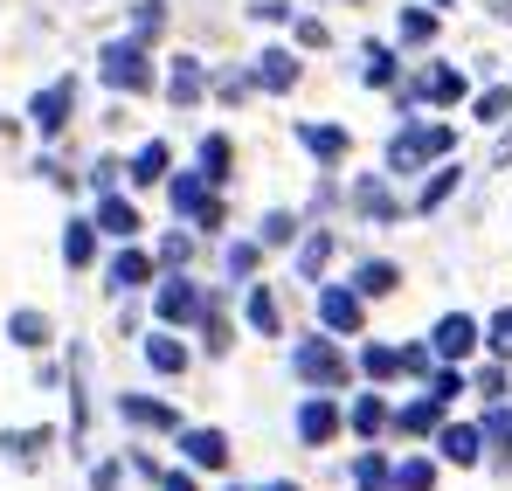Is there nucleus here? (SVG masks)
Returning a JSON list of instances; mask_svg holds the SVG:
<instances>
[{
    "instance_id": "45",
    "label": "nucleus",
    "mask_w": 512,
    "mask_h": 491,
    "mask_svg": "<svg viewBox=\"0 0 512 491\" xmlns=\"http://www.w3.org/2000/svg\"><path fill=\"white\" fill-rule=\"evenodd\" d=\"M160 256H167V263H187V256H194V243H187V236H167V249H160Z\"/></svg>"
},
{
    "instance_id": "19",
    "label": "nucleus",
    "mask_w": 512,
    "mask_h": 491,
    "mask_svg": "<svg viewBox=\"0 0 512 491\" xmlns=\"http://www.w3.org/2000/svg\"><path fill=\"white\" fill-rule=\"evenodd\" d=\"M146 360H153V374H187V346L173 332H153L146 339Z\"/></svg>"
},
{
    "instance_id": "7",
    "label": "nucleus",
    "mask_w": 512,
    "mask_h": 491,
    "mask_svg": "<svg viewBox=\"0 0 512 491\" xmlns=\"http://www.w3.org/2000/svg\"><path fill=\"white\" fill-rule=\"evenodd\" d=\"M464 90L471 83H464V70H450V63H429L423 77H416V97L423 104H464Z\"/></svg>"
},
{
    "instance_id": "8",
    "label": "nucleus",
    "mask_w": 512,
    "mask_h": 491,
    "mask_svg": "<svg viewBox=\"0 0 512 491\" xmlns=\"http://www.w3.org/2000/svg\"><path fill=\"white\" fill-rule=\"evenodd\" d=\"M478 443H485V429H471V422L436 429V450H443V464H457V471H471V464H478Z\"/></svg>"
},
{
    "instance_id": "33",
    "label": "nucleus",
    "mask_w": 512,
    "mask_h": 491,
    "mask_svg": "<svg viewBox=\"0 0 512 491\" xmlns=\"http://www.w3.org/2000/svg\"><path fill=\"white\" fill-rule=\"evenodd\" d=\"M395 35H402V42H409V49H423L429 35H436V14H429V7H409V14H402V21H395Z\"/></svg>"
},
{
    "instance_id": "3",
    "label": "nucleus",
    "mask_w": 512,
    "mask_h": 491,
    "mask_svg": "<svg viewBox=\"0 0 512 491\" xmlns=\"http://www.w3.org/2000/svg\"><path fill=\"white\" fill-rule=\"evenodd\" d=\"M97 63H104V83H111V90H125V97L153 83V70H146V49H139V35H132V42H104V56H97Z\"/></svg>"
},
{
    "instance_id": "28",
    "label": "nucleus",
    "mask_w": 512,
    "mask_h": 491,
    "mask_svg": "<svg viewBox=\"0 0 512 491\" xmlns=\"http://www.w3.org/2000/svg\"><path fill=\"white\" fill-rule=\"evenodd\" d=\"M7 339H14V346H49V319H42V312H14V319H7Z\"/></svg>"
},
{
    "instance_id": "26",
    "label": "nucleus",
    "mask_w": 512,
    "mask_h": 491,
    "mask_svg": "<svg viewBox=\"0 0 512 491\" xmlns=\"http://www.w3.org/2000/svg\"><path fill=\"white\" fill-rule=\"evenodd\" d=\"M132 180H139V187H153V180H167V146H160V139H146V146L132 153Z\"/></svg>"
},
{
    "instance_id": "50",
    "label": "nucleus",
    "mask_w": 512,
    "mask_h": 491,
    "mask_svg": "<svg viewBox=\"0 0 512 491\" xmlns=\"http://www.w3.org/2000/svg\"><path fill=\"white\" fill-rule=\"evenodd\" d=\"M229 491H236V485H229Z\"/></svg>"
},
{
    "instance_id": "49",
    "label": "nucleus",
    "mask_w": 512,
    "mask_h": 491,
    "mask_svg": "<svg viewBox=\"0 0 512 491\" xmlns=\"http://www.w3.org/2000/svg\"><path fill=\"white\" fill-rule=\"evenodd\" d=\"M436 7H457V0H436Z\"/></svg>"
},
{
    "instance_id": "41",
    "label": "nucleus",
    "mask_w": 512,
    "mask_h": 491,
    "mask_svg": "<svg viewBox=\"0 0 512 491\" xmlns=\"http://www.w3.org/2000/svg\"><path fill=\"white\" fill-rule=\"evenodd\" d=\"M429 395H436V402H457V395H464V374H457V367H450V374H436V381H429Z\"/></svg>"
},
{
    "instance_id": "29",
    "label": "nucleus",
    "mask_w": 512,
    "mask_h": 491,
    "mask_svg": "<svg viewBox=\"0 0 512 491\" xmlns=\"http://www.w3.org/2000/svg\"><path fill=\"white\" fill-rule=\"evenodd\" d=\"M360 367H367L374 381H395V374H409V367H402V346H367V353H360Z\"/></svg>"
},
{
    "instance_id": "47",
    "label": "nucleus",
    "mask_w": 512,
    "mask_h": 491,
    "mask_svg": "<svg viewBox=\"0 0 512 491\" xmlns=\"http://www.w3.org/2000/svg\"><path fill=\"white\" fill-rule=\"evenodd\" d=\"M499 14H506V21H512V0H499Z\"/></svg>"
},
{
    "instance_id": "38",
    "label": "nucleus",
    "mask_w": 512,
    "mask_h": 491,
    "mask_svg": "<svg viewBox=\"0 0 512 491\" xmlns=\"http://www.w3.org/2000/svg\"><path fill=\"white\" fill-rule=\"evenodd\" d=\"M485 346H492L499 360H512V305L499 312V319H492V326H485Z\"/></svg>"
},
{
    "instance_id": "6",
    "label": "nucleus",
    "mask_w": 512,
    "mask_h": 491,
    "mask_svg": "<svg viewBox=\"0 0 512 491\" xmlns=\"http://www.w3.org/2000/svg\"><path fill=\"white\" fill-rule=\"evenodd\" d=\"M153 312H160V326H194V319H208V305H201V291H194L187 277H173V284H160Z\"/></svg>"
},
{
    "instance_id": "46",
    "label": "nucleus",
    "mask_w": 512,
    "mask_h": 491,
    "mask_svg": "<svg viewBox=\"0 0 512 491\" xmlns=\"http://www.w3.org/2000/svg\"><path fill=\"white\" fill-rule=\"evenodd\" d=\"M167 491H194V478L187 471H167Z\"/></svg>"
},
{
    "instance_id": "43",
    "label": "nucleus",
    "mask_w": 512,
    "mask_h": 491,
    "mask_svg": "<svg viewBox=\"0 0 512 491\" xmlns=\"http://www.w3.org/2000/svg\"><path fill=\"white\" fill-rule=\"evenodd\" d=\"M478 395H485V402H499V395H506V374H499V367H485V374H478Z\"/></svg>"
},
{
    "instance_id": "23",
    "label": "nucleus",
    "mask_w": 512,
    "mask_h": 491,
    "mask_svg": "<svg viewBox=\"0 0 512 491\" xmlns=\"http://www.w3.org/2000/svg\"><path fill=\"white\" fill-rule=\"evenodd\" d=\"M353 201H360V215H374V222H395V215H402V208H395V194H388L381 180H360V187H353Z\"/></svg>"
},
{
    "instance_id": "27",
    "label": "nucleus",
    "mask_w": 512,
    "mask_h": 491,
    "mask_svg": "<svg viewBox=\"0 0 512 491\" xmlns=\"http://www.w3.org/2000/svg\"><path fill=\"white\" fill-rule=\"evenodd\" d=\"M229 160H236V153H229V139H222V132H208V139H201V173H208L215 187L229 180Z\"/></svg>"
},
{
    "instance_id": "22",
    "label": "nucleus",
    "mask_w": 512,
    "mask_h": 491,
    "mask_svg": "<svg viewBox=\"0 0 512 491\" xmlns=\"http://www.w3.org/2000/svg\"><path fill=\"white\" fill-rule=\"evenodd\" d=\"M326 256H333V229H312V236H305V249H298V277H305V284H319Z\"/></svg>"
},
{
    "instance_id": "16",
    "label": "nucleus",
    "mask_w": 512,
    "mask_h": 491,
    "mask_svg": "<svg viewBox=\"0 0 512 491\" xmlns=\"http://www.w3.org/2000/svg\"><path fill=\"white\" fill-rule=\"evenodd\" d=\"M97 229H104V236H118V243H132V236H139V208H132V201H118V194H104Z\"/></svg>"
},
{
    "instance_id": "48",
    "label": "nucleus",
    "mask_w": 512,
    "mask_h": 491,
    "mask_svg": "<svg viewBox=\"0 0 512 491\" xmlns=\"http://www.w3.org/2000/svg\"><path fill=\"white\" fill-rule=\"evenodd\" d=\"M270 491H298V485H270Z\"/></svg>"
},
{
    "instance_id": "34",
    "label": "nucleus",
    "mask_w": 512,
    "mask_h": 491,
    "mask_svg": "<svg viewBox=\"0 0 512 491\" xmlns=\"http://www.w3.org/2000/svg\"><path fill=\"white\" fill-rule=\"evenodd\" d=\"M353 429H360V436L388 429V402H381V395H360V402H353Z\"/></svg>"
},
{
    "instance_id": "40",
    "label": "nucleus",
    "mask_w": 512,
    "mask_h": 491,
    "mask_svg": "<svg viewBox=\"0 0 512 491\" xmlns=\"http://www.w3.org/2000/svg\"><path fill=\"white\" fill-rule=\"evenodd\" d=\"M291 236H298V222H291V215H263V249L291 243Z\"/></svg>"
},
{
    "instance_id": "12",
    "label": "nucleus",
    "mask_w": 512,
    "mask_h": 491,
    "mask_svg": "<svg viewBox=\"0 0 512 491\" xmlns=\"http://www.w3.org/2000/svg\"><path fill=\"white\" fill-rule=\"evenodd\" d=\"M326 332H360V291H319Z\"/></svg>"
},
{
    "instance_id": "44",
    "label": "nucleus",
    "mask_w": 512,
    "mask_h": 491,
    "mask_svg": "<svg viewBox=\"0 0 512 491\" xmlns=\"http://www.w3.org/2000/svg\"><path fill=\"white\" fill-rule=\"evenodd\" d=\"M298 42L305 49H326V21H298Z\"/></svg>"
},
{
    "instance_id": "13",
    "label": "nucleus",
    "mask_w": 512,
    "mask_h": 491,
    "mask_svg": "<svg viewBox=\"0 0 512 491\" xmlns=\"http://www.w3.org/2000/svg\"><path fill=\"white\" fill-rule=\"evenodd\" d=\"M333 429H340V409H333L326 395H312V402L298 409V436H305V443H333Z\"/></svg>"
},
{
    "instance_id": "36",
    "label": "nucleus",
    "mask_w": 512,
    "mask_h": 491,
    "mask_svg": "<svg viewBox=\"0 0 512 491\" xmlns=\"http://www.w3.org/2000/svg\"><path fill=\"white\" fill-rule=\"evenodd\" d=\"M429 485H436V471H429L423 457H409V464L395 471V491H429Z\"/></svg>"
},
{
    "instance_id": "31",
    "label": "nucleus",
    "mask_w": 512,
    "mask_h": 491,
    "mask_svg": "<svg viewBox=\"0 0 512 491\" xmlns=\"http://www.w3.org/2000/svg\"><path fill=\"white\" fill-rule=\"evenodd\" d=\"M436 415H443V402H436V395H423V402H409L395 422H402V436H423V429H436Z\"/></svg>"
},
{
    "instance_id": "37",
    "label": "nucleus",
    "mask_w": 512,
    "mask_h": 491,
    "mask_svg": "<svg viewBox=\"0 0 512 491\" xmlns=\"http://www.w3.org/2000/svg\"><path fill=\"white\" fill-rule=\"evenodd\" d=\"M471 111H478L485 125H499V118H506V111H512V90H506V83H499V90H485V97H478Z\"/></svg>"
},
{
    "instance_id": "5",
    "label": "nucleus",
    "mask_w": 512,
    "mask_h": 491,
    "mask_svg": "<svg viewBox=\"0 0 512 491\" xmlns=\"http://www.w3.org/2000/svg\"><path fill=\"white\" fill-rule=\"evenodd\" d=\"M70 111H77V83H70V77L28 97V118H35V132H42V139H56V132L70 125Z\"/></svg>"
},
{
    "instance_id": "20",
    "label": "nucleus",
    "mask_w": 512,
    "mask_h": 491,
    "mask_svg": "<svg viewBox=\"0 0 512 491\" xmlns=\"http://www.w3.org/2000/svg\"><path fill=\"white\" fill-rule=\"evenodd\" d=\"M353 284H360V298H388V291L402 284V270L374 256V263H360V270H353Z\"/></svg>"
},
{
    "instance_id": "18",
    "label": "nucleus",
    "mask_w": 512,
    "mask_h": 491,
    "mask_svg": "<svg viewBox=\"0 0 512 491\" xmlns=\"http://www.w3.org/2000/svg\"><path fill=\"white\" fill-rule=\"evenodd\" d=\"M256 83H263V90H291V83H298L291 49H263V56H256Z\"/></svg>"
},
{
    "instance_id": "32",
    "label": "nucleus",
    "mask_w": 512,
    "mask_h": 491,
    "mask_svg": "<svg viewBox=\"0 0 512 491\" xmlns=\"http://www.w3.org/2000/svg\"><path fill=\"white\" fill-rule=\"evenodd\" d=\"M353 485H360V491H388V485H395V478H388V457H381V450H367V457L353 464Z\"/></svg>"
},
{
    "instance_id": "42",
    "label": "nucleus",
    "mask_w": 512,
    "mask_h": 491,
    "mask_svg": "<svg viewBox=\"0 0 512 491\" xmlns=\"http://www.w3.org/2000/svg\"><path fill=\"white\" fill-rule=\"evenodd\" d=\"M256 270V243H229V277H250Z\"/></svg>"
},
{
    "instance_id": "39",
    "label": "nucleus",
    "mask_w": 512,
    "mask_h": 491,
    "mask_svg": "<svg viewBox=\"0 0 512 491\" xmlns=\"http://www.w3.org/2000/svg\"><path fill=\"white\" fill-rule=\"evenodd\" d=\"M215 90H222L229 104H243L250 90H263V83H256V70H250V77H243V70H229V77H215Z\"/></svg>"
},
{
    "instance_id": "25",
    "label": "nucleus",
    "mask_w": 512,
    "mask_h": 491,
    "mask_svg": "<svg viewBox=\"0 0 512 491\" xmlns=\"http://www.w3.org/2000/svg\"><path fill=\"white\" fill-rule=\"evenodd\" d=\"M90 256H97V229H90V222H70V229H63V263L84 270Z\"/></svg>"
},
{
    "instance_id": "14",
    "label": "nucleus",
    "mask_w": 512,
    "mask_h": 491,
    "mask_svg": "<svg viewBox=\"0 0 512 491\" xmlns=\"http://www.w3.org/2000/svg\"><path fill=\"white\" fill-rule=\"evenodd\" d=\"M201 90H208V77H201V63H194V56H180V63L167 70V97L180 104V111H187V104H201Z\"/></svg>"
},
{
    "instance_id": "24",
    "label": "nucleus",
    "mask_w": 512,
    "mask_h": 491,
    "mask_svg": "<svg viewBox=\"0 0 512 491\" xmlns=\"http://www.w3.org/2000/svg\"><path fill=\"white\" fill-rule=\"evenodd\" d=\"M250 326L263 332V339L284 332V319H277V291H270V284H256V291H250Z\"/></svg>"
},
{
    "instance_id": "1",
    "label": "nucleus",
    "mask_w": 512,
    "mask_h": 491,
    "mask_svg": "<svg viewBox=\"0 0 512 491\" xmlns=\"http://www.w3.org/2000/svg\"><path fill=\"white\" fill-rule=\"evenodd\" d=\"M457 146V125H443V118H423V125H402L395 139H388V173H416V166L443 160Z\"/></svg>"
},
{
    "instance_id": "17",
    "label": "nucleus",
    "mask_w": 512,
    "mask_h": 491,
    "mask_svg": "<svg viewBox=\"0 0 512 491\" xmlns=\"http://www.w3.org/2000/svg\"><path fill=\"white\" fill-rule=\"evenodd\" d=\"M146 277H153V256L146 249H118L111 256V291H139Z\"/></svg>"
},
{
    "instance_id": "9",
    "label": "nucleus",
    "mask_w": 512,
    "mask_h": 491,
    "mask_svg": "<svg viewBox=\"0 0 512 491\" xmlns=\"http://www.w3.org/2000/svg\"><path fill=\"white\" fill-rule=\"evenodd\" d=\"M180 450H187V464H201V471H222V464H229V436H222V429H180Z\"/></svg>"
},
{
    "instance_id": "21",
    "label": "nucleus",
    "mask_w": 512,
    "mask_h": 491,
    "mask_svg": "<svg viewBox=\"0 0 512 491\" xmlns=\"http://www.w3.org/2000/svg\"><path fill=\"white\" fill-rule=\"evenodd\" d=\"M360 77L374 83V90L395 83V56H388V42H360Z\"/></svg>"
},
{
    "instance_id": "30",
    "label": "nucleus",
    "mask_w": 512,
    "mask_h": 491,
    "mask_svg": "<svg viewBox=\"0 0 512 491\" xmlns=\"http://www.w3.org/2000/svg\"><path fill=\"white\" fill-rule=\"evenodd\" d=\"M42 450H49V429H21V436H14V429H7V457H21V464H28V471H35V464H42Z\"/></svg>"
},
{
    "instance_id": "35",
    "label": "nucleus",
    "mask_w": 512,
    "mask_h": 491,
    "mask_svg": "<svg viewBox=\"0 0 512 491\" xmlns=\"http://www.w3.org/2000/svg\"><path fill=\"white\" fill-rule=\"evenodd\" d=\"M450 194H457V166H443V173H436V180L423 187V215H436V208H443Z\"/></svg>"
},
{
    "instance_id": "10",
    "label": "nucleus",
    "mask_w": 512,
    "mask_h": 491,
    "mask_svg": "<svg viewBox=\"0 0 512 491\" xmlns=\"http://www.w3.org/2000/svg\"><path fill=\"white\" fill-rule=\"evenodd\" d=\"M471 346H478V319H464V312H443L436 319V353L443 360H464Z\"/></svg>"
},
{
    "instance_id": "2",
    "label": "nucleus",
    "mask_w": 512,
    "mask_h": 491,
    "mask_svg": "<svg viewBox=\"0 0 512 491\" xmlns=\"http://www.w3.org/2000/svg\"><path fill=\"white\" fill-rule=\"evenodd\" d=\"M291 374H298L305 388H346V353L333 339H298V346H291Z\"/></svg>"
},
{
    "instance_id": "11",
    "label": "nucleus",
    "mask_w": 512,
    "mask_h": 491,
    "mask_svg": "<svg viewBox=\"0 0 512 491\" xmlns=\"http://www.w3.org/2000/svg\"><path fill=\"white\" fill-rule=\"evenodd\" d=\"M118 415H125V422H139V429H180V409L153 402V395H118Z\"/></svg>"
},
{
    "instance_id": "15",
    "label": "nucleus",
    "mask_w": 512,
    "mask_h": 491,
    "mask_svg": "<svg viewBox=\"0 0 512 491\" xmlns=\"http://www.w3.org/2000/svg\"><path fill=\"white\" fill-rule=\"evenodd\" d=\"M298 139H305V153L312 160H346V125H298Z\"/></svg>"
},
{
    "instance_id": "4",
    "label": "nucleus",
    "mask_w": 512,
    "mask_h": 491,
    "mask_svg": "<svg viewBox=\"0 0 512 491\" xmlns=\"http://www.w3.org/2000/svg\"><path fill=\"white\" fill-rule=\"evenodd\" d=\"M208 187H215L208 173H180V180H173V215H194L201 229H222V201H215Z\"/></svg>"
}]
</instances>
